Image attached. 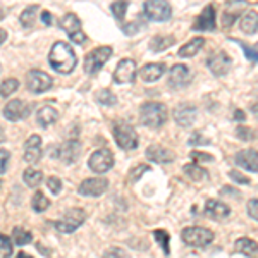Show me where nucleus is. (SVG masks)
I'll return each mask as SVG.
<instances>
[{"mask_svg":"<svg viewBox=\"0 0 258 258\" xmlns=\"http://www.w3.org/2000/svg\"><path fill=\"white\" fill-rule=\"evenodd\" d=\"M48 62L57 73L69 74L76 68V55H74L73 47L66 41H57L48 53Z\"/></svg>","mask_w":258,"mask_h":258,"instance_id":"obj_1","label":"nucleus"},{"mask_svg":"<svg viewBox=\"0 0 258 258\" xmlns=\"http://www.w3.org/2000/svg\"><path fill=\"white\" fill-rule=\"evenodd\" d=\"M169 110L164 103L160 102H147L140 109V120L143 126L157 129L167 122Z\"/></svg>","mask_w":258,"mask_h":258,"instance_id":"obj_2","label":"nucleus"},{"mask_svg":"<svg viewBox=\"0 0 258 258\" xmlns=\"http://www.w3.org/2000/svg\"><path fill=\"white\" fill-rule=\"evenodd\" d=\"M181 238L188 246L193 248H207L209 244L214 241V232L207 227H200V226H193V227H186L182 229Z\"/></svg>","mask_w":258,"mask_h":258,"instance_id":"obj_3","label":"nucleus"},{"mask_svg":"<svg viewBox=\"0 0 258 258\" xmlns=\"http://www.w3.org/2000/svg\"><path fill=\"white\" fill-rule=\"evenodd\" d=\"M50 155H53L55 159H59L60 162H64V164H74L78 159H80L81 155V143L78 140H68L64 141L62 145H57V147L50 148Z\"/></svg>","mask_w":258,"mask_h":258,"instance_id":"obj_4","label":"nucleus"},{"mask_svg":"<svg viewBox=\"0 0 258 258\" xmlns=\"http://www.w3.org/2000/svg\"><path fill=\"white\" fill-rule=\"evenodd\" d=\"M85 219L86 215L81 209H69L59 220H55V229L62 234H71L85 222Z\"/></svg>","mask_w":258,"mask_h":258,"instance_id":"obj_5","label":"nucleus"},{"mask_svg":"<svg viewBox=\"0 0 258 258\" xmlns=\"http://www.w3.org/2000/svg\"><path fill=\"white\" fill-rule=\"evenodd\" d=\"M112 57V48L110 47H98L91 50L88 55L85 57V71L88 74H97L103 66L109 62Z\"/></svg>","mask_w":258,"mask_h":258,"instance_id":"obj_6","label":"nucleus"},{"mask_svg":"<svg viewBox=\"0 0 258 258\" xmlns=\"http://www.w3.org/2000/svg\"><path fill=\"white\" fill-rule=\"evenodd\" d=\"M143 11H145V16H147L150 21H157V23L169 21L170 16H172V7H170V4L162 2V0H148V2L143 4Z\"/></svg>","mask_w":258,"mask_h":258,"instance_id":"obj_7","label":"nucleus"},{"mask_svg":"<svg viewBox=\"0 0 258 258\" xmlns=\"http://www.w3.org/2000/svg\"><path fill=\"white\" fill-rule=\"evenodd\" d=\"M114 136L117 145L122 150H135L138 147V133L129 124H115Z\"/></svg>","mask_w":258,"mask_h":258,"instance_id":"obj_8","label":"nucleus"},{"mask_svg":"<svg viewBox=\"0 0 258 258\" xmlns=\"http://www.w3.org/2000/svg\"><path fill=\"white\" fill-rule=\"evenodd\" d=\"M88 167L97 174H103L114 167V153L109 148H100L91 153Z\"/></svg>","mask_w":258,"mask_h":258,"instance_id":"obj_9","label":"nucleus"},{"mask_svg":"<svg viewBox=\"0 0 258 258\" xmlns=\"http://www.w3.org/2000/svg\"><path fill=\"white\" fill-rule=\"evenodd\" d=\"M52 85L53 80L47 73H43V71L33 69L26 74V86L33 93H45V91L52 88Z\"/></svg>","mask_w":258,"mask_h":258,"instance_id":"obj_10","label":"nucleus"},{"mask_svg":"<svg viewBox=\"0 0 258 258\" xmlns=\"http://www.w3.org/2000/svg\"><path fill=\"white\" fill-rule=\"evenodd\" d=\"M60 28L68 33V36L71 38V41H74V43H83V41L86 40V35L83 33L81 30V21L78 19L76 14H73V12H69V14H66L64 18L60 19Z\"/></svg>","mask_w":258,"mask_h":258,"instance_id":"obj_11","label":"nucleus"},{"mask_svg":"<svg viewBox=\"0 0 258 258\" xmlns=\"http://www.w3.org/2000/svg\"><path fill=\"white\" fill-rule=\"evenodd\" d=\"M107 188H109V181H107V179L90 177V179H85V181L80 184V195H83V197L98 198L105 193Z\"/></svg>","mask_w":258,"mask_h":258,"instance_id":"obj_12","label":"nucleus"},{"mask_svg":"<svg viewBox=\"0 0 258 258\" xmlns=\"http://www.w3.org/2000/svg\"><path fill=\"white\" fill-rule=\"evenodd\" d=\"M28 115H30V105L23 100L14 98L7 102L6 107H4V117L11 120V122H18L21 119H26Z\"/></svg>","mask_w":258,"mask_h":258,"instance_id":"obj_13","label":"nucleus"},{"mask_svg":"<svg viewBox=\"0 0 258 258\" xmlns=\"http://www.w3.org/2000/svg\"><path fill=\"white\" fill-rule=\"evenodd\" d=\"M191 80H193V73L184 64H176L169 73V85L172 88H184L189 85Z\"/></svg>","mask_w":258,"mask_h":258,"instance_id":"obj_14","label":"nucleus"},{"mask_svg":"<svg viewBox=\"0 0 258 258\" xmlns=\"http://www.w3.org/2000/svg\"><path fill=\"white\" fill-rule=\"evenodd\" d=\"M136 78V62L131 59H124L117 64L114 71V80L119 85H129Z\"/></svg>","mask_w":258,"mask_h":258,"instance_id":"obj_15","label":"nucleus"},{"mask_svg":"<svg viewBox=\"0 0 258 258\" xmlns=\"http://www.w3.org/2000/svg\"><path fill=\"white\" fill-rule=\"evenodd\" d=\"M231 64H232V60L226 52L214 53V55L207 60V66H209V69L215 76H226L229 73V69H231Z\"/></svg>","mask_w":258,"mask_h":258,"instance_id":"obj_16","label":"nucleus"},{"mask_svg":"<svg viewBox=\"0 0 258 258\" xmlns=\"http://www.w3.org/2000/svg\"><path fill=\"white\" fill-rule=\"evenodd\" d=\"M174 119L181 127H189L197 120V107L189 105V103H182V105L176 107L174 110Z\"/></svg>","mask_w":258,"mask_h":258,"instance_id":"obj_17","label":"nucleus"},{"mask_svg":"<svg viewBox=\"0 0 258 258\" xmlns=\"http://www.w3.org/2000/svg\"><path fill=\"white\" fill-rule=\"evenodd\" d=\"M145 155H147L148 160L155 162V164H170V162H174V159H176L172 150L160 147V145H152V147H148Z\"/></svg>","mask_w":258,"mask_h":258,"instance_id":"obj_18","label":"nucleus"},{"mask_svg":"<svg viewBox=\"0 0 258 258\" xmlns=\"http://www.w3.org/2000/svg\"><path fill=\"white\" fill-rule=\"evenodd\" d=\"M195 31H214L215 30V9L212 4L202 11V14L198 16L197 23L193 26Z\"/></svg>","mask_w":258,"mask_h":258,"instance_id":"obj_19","label":"nucleus"},{"mask_svg":"<svg viewBox=\"0 0 258 258\" xmlns=\"http://www.w3.org/2000/svg\"><path fill=\"white\" fill-rule=\"evenodd\" d=\"M41 159V138L38 135H33L24 143V160L28 164H36Z\"/></svg>","mask_w":258,"mask_h":258,"instance_id":"obj_20","label":"nucleus"},{"mask_svg":"<svg viewBox=\"0 0 258 258\" xmlns=\"http://www.w3.org/2000/svg\"><path fill=\"white\" fill-rule=\"evenodd\" d=\"M236 164L244 170L258 174V152L256 150H243L236 155Z\"/></svg>","mask_w":258,"mask_h":258,"instance_id":"obj_21","label":"nucleus"},{"mask_svg":"<svg viewBox=\"0 0 258 258\" xmlns=\"http://www.w3.org/2000/svg\"><path fill=\"white\" fill-rule=\"evenodd\" d=\"M205 214L214 220H224L231 215V209L219 200H209L205 205Z\"/></svg>","mask_w":258,"mask_h":258,"instance_id":"obj_22","label":"nucleus"},{"mask_svg":"<svg viewBox=\"0 0 258 258\" xmlns=\"http://www.w3.org/2000/svg\"><path fill=\"white\" fill-rule=\"evenodd\" d=\"M164 73H165V64L162 62V64H147V66H143L140 71V76H141V80L143 81H147V83H153V81H157V80H160L162 76H164Z\"/></svg>","mask_w":258,"mask_h":258,"instance_id":"obj_23","label":"nucleus"},{"mask_svg":"<svg viewBox=\"0 0 258 258\" xmlns=\"http://www.w3.org/2000/svg\"><path fill=\"white\" fill-rule=\"evenodd\" d=\"M57 119H59V112L50 105L41 107V109L38 110V114H36V122H38L41 127L52 126L53 122H57Z\"/></svg>","mask_w":258,"mask_h":258,"instance_id":"obj_24","label":"nucleus"},{"mask_svg":"<svg viewBox=\"0 0 258 258\" xmlns=\"http://www.w3.org/2000/svg\"><path fill=\"white\" fill-rule=\"evenodd\" d=\"M234 249L244 256L255 258L258 255V243L253 239H249V238H239L238 241H236Z\"/></svg>","mask_w":258,"mask_h":258,"instance_id":"obj_25","label":"nucleus"},{"mask_svg":"<svg viewBox=\"0 0 258 258\" xmlns=\"http://www.w3.org/2000/svg\"><path fill=\"white\" fill-rule=\"evenodd\" d=\"M241 31L244 35H255L258 31V12L256 11H248L241 18Z\"/></svg>","mask_w":258,"mask_h":258,"instance_id":"obj_26","label":"nucleus"},{"mask_svg":"<svg viewBox=\"0 0 258 258\" xmlns=\"http://www.w3.org/2000/svg\"><path fill=\"white\" fill-rule=\"evenodd\" d=\"M203 43H205V40L202 38V36H197V38H193L191 41H188L186 45H182L181 48H179V57H182V59H189V57L197 55L198 50L203 47Z\"/></svg>","mask_w":258,"mask_h":258,"instance_id":"obj_27","label":"nucleus"},{"mask_svg":"<svg viewBox=\"0 0 258 258\" xmlns=\"http://www.w3.org/2000/svg\"><path fill=\"white\" fill-rule=\"evenodd\" d=\"M176 43V38L170 35H157L153 36L152 41H150V48L153 50V52H162V50H167L169 47H172V45Z\"/></svg>","mask_w":258,"mask_h":258,"instance_id":"obj_28","label":"nucleus"},{"mask_svg":"<svg viewBox=\"0 0 258 258\" xmlns=\"http://www.w3.org/2000/svg\"><path fill=\"white\" fill-rule=\"evenodd\" d=\"M184 174L188 176L191 181H207L209 179V172H207L203 167H200V165L197 164H188V165H184Z\"/></svg>","mask_w":258,"mask_h":258,"instance_id":"obj_29","label":"nucleus"},{"mask_svg":"<svg viewBox=\"0 0 258 258\" xmlns=\"http://www.w3.org/2000/svg\"><path fill=\"white\" fill-rule=\"evenodd\" d=\"M23 179H24V182H26V186H30V188H38L40 182L43 181V174H41V170H36V169H26L23 174Z\"/></svg>","mask_w":258,"mask_h":258,"instance_id":"obj_30","label":"nucleus"},{"mask_svg":"<svg viewBox=\"0 0 258 258\" xmlns=\"http://www.w3.org/2000/svg\"><path fill=\"white\" fill-rule=\"evenodd\" d=\"M36 12H38V7L36 6H30V7H26L23 12H21V24H23L26 30H30V28H33V24H35V21H36Z\"/></svg>","mask_w":258,"mask_h":258,"instance_id":"obj_31","label":"nucleus"},{"mask_svg":"<svg viewBox=\"0 0 258 258\" xmlns=\"http://www.w3.org/2000/svg\"><path fill=\"white\" fill-rule=\"evenodd\" d=\"M95 98H97V102L100 103V105H105V107H112V105L117 103V97H115V95L107 88L98 90L97 95H95Z\"/></svg>","mask_w":258,"mask_h":258,"instance_id":"obj_32","label":"nucleus"},{"mask_svg":"<svg viewBox=\"0 0 258 258\" xmlns=\"http://www.w3.org/2000/svg\"><path fill=\"white\" fill-rule=\"evenodd\" d=\"M19 88V81L16 78H9V80H4L0 83V97L2 98H7L11 97L12 93H16Z\"/></svg>","mask_w":258,"mask_h":258,"instance_id":"obj_33","label":"nucleus"},{"mask_svg":"<svg viewBox=\"0 0 258 258\" xmlns=\"http://www.w3.org/2000/svg\"><path fill=\"white\" fill-rule=\"evenodd\" d=\"M31 207H33V210L35 212H45L50 207V200L45 197L41 191H36L35 195H33V200H31Z\"/></svg>","mask_w":258,"mask_h":258,"instance_id":"obj_34","label":"nucleus"},{"mask_svg":"<svg viewBox=\"0 0 258 258\" xmlns=\"http://www.w3.org/2000/svg\"><path fill=\"white\" fill-rule=\"evenodd\" d=\"M12 239L18 246H24V244H30L33 241V234L30 231H24L23 227H16L12 232Z\"/></svg>","mask_w":258,"mask_h":258,"instance_id":"obj_35","label":"nucleus"},{"mask_svg":"<svg viewBox=\"0 0 258 258\" xmlns=\"http://www.w3.org/2000/svg\"><path fill=\"white\" fill-rule=\"evenodd\" d=\"M153 236H155L157 243L160 244L162 249H164L165 255H169V241H170V236L167 231H164V229H157L155 232H153Z\"/></svg>","mask_w":258,"mask_h":258,"instance_id":"obj_36","label":"nucleus"},{"mask_svg":"<svg viewBox=\"0 0 258 258\" xmlns=\"http://www.w3.org/2000/svg\"><path fill=\"white\" fill-rule=\"evenodd\" d=\"M12 253V244L7 236L0 234V258H9Z\"/></svg>","mask_w":258,"mask_h":258,"instance_id":"obj_37","label":"nucleus"},{"mask_svg":"<svg viewBox=\"0 0 258 258\" xmlns=\"http://www.w3.org/2000/svg\"><path fill=\"white\" fill-rule=\"evenodd\" d=\"M127 7H129V4H127V2H114V4L110 6V9H112V12H114L115 18H117L119 21H122V19H124V16H126Z\"/></svg>","mask_w":258,"mask_h":258,"instance_id":"obj_38","label":"nucleus"},{"mask_svg":"<svg viewBox=\"0 0 258 258\" xmlns=\"http://www.w3.org/2000/svg\"><path fill=\"white\" fill-rule=\"evenodd\" d=\"M103 258H131V256H129V253L126 251V249L112 246L103 253Z\"/></svg>","mask_w":258,"mask_h":258,"instance_id":"obj_39","label":"nucleus"},{"mask_svg":"<svg viewBox=\"0 0 258 258\" xmlns=\"http://www.w3.org/2000/svg\"><path fill=\"white\" fill-rule=\"evenodd\" d=\"M188 143L191 145V147H200V145H209L210 143V140H207L205 136L202 135V133H193V135L189 136V140H188Z\"/></svg>","mask_w":258,"mask_h":258,"instance_id":"obj_40","label":"nucleus"},{"mask_svg":"<svg viewBox=\"0 0 258 258\" xmlns=\"http://www.w3.org/2000/svg\"><path fill=\"white\" fill-rule=\"evenodd\" d=\"M236 135H238L239 138L244 140V141H251L253 138H255V131H253V129H249L248 126H239L238 131H236Z\"/></svg>","mask_w":258,"mask_h":258,"instance_id":"obj_41","label":"nucleus"},{"mask_svg":"<svg viewBox=\"0 0 258 258\" xmlns=\"http://www.w3.org/2000/svg\"><path fill=\"white\" fill-rule=\"evenodd\" d=\"M11 153L7 150H0V174H6L7 167H9Z\"/></svg>","mask_w":258,"mask_h":258,"instance_id":"obj_42","label":"nucleus"},{"mask_svg":"<svg viewBox=\"0 0 258 258\" xmlns=\"http://www.w3.org/2000/svg\"><path fill=\"white\" fill-rule=\"evenodd\" d=\"M47 186H48V189L52 191V195H59L62 189V181L59 177H50L47 181Z\"/></svg>","mask_w":258,"mask_h":258,"instance_id":"obj_43","label":"nucleus"},{"mask_svg":"<svg viewBox=\"0 0 258 258\" xmlns=\"http://www.w3.org/2000/svg\"><path fill=\"white\" fill-rule=\"evenodd\" d=\"M229 177H231L232 181L238 182V184H249V182H251L244 174H241L239 170H231V172H229Z\"/></svg>","mask_w":258,"mask_h":258,"instance_id":"obj_44","label":"nucleus"},{"mask_svg":"<svg viewBox=\"0 0 258 258\" xmlns=\"http://www.w3.org/2000/svg\"><path fill=\"white\" fill-rule=\"evenodd\" d=\"M236 43H239L241 45V48L246 52V55L249 57V60H255V62H258V50H253L249 45H246V43H243V41H239V40H236Z\"/></svg>","mask_w":258,"mask_h":258,"instance_id":"obj_45","label":"nucleus"},{"mask_svg":"<svg viewBox=\"0 0 258 258\" xmlns=\"http://www.w3.org/2000/svg\"><path fill=\"white\" fill-rule=\"evenodd\" d=\"M248 214L251 219L258 220V198H251L248 202Z\"/></svg>","mask_w":258,"mask_h":258,"instance_id":"obj_46","label":"nucleus"},{"mask_svg":"<svg viewBox=\"0 0 258 258\" xmlns=\"http://www.w3.org/2000/svg\"><path fill=\"white\" fill-rule=\"evenodd\" d=\"M236 18H238V12H229L226 11L224 12V16H222V26L224 28H229V26H232L234 24V21H236Z\"/></svg>","mask_w":258,"mask_h":258,"instance_id":"obj_47","label":"nucleus"},{"mask_svg":"<svg viewBox=\"0 0 258 258\" xmlns=\"http://www.w3.org/2000/svg\"><path fill=\"white\" fill-rule=\"evenodd\" d=\"M191 159L197 162H214V157L209 153H202V152H191Z\"/></svg>","mask_w":258,"mask_h":258,"instance_id":"obj_48","label":"nucleus"},{"mask_svg":"<svg viewBox=\"0 0 258 258\" xmlns=\"http://www.w3.org/2000/svg\"><path fill=\"white\" fill-rule=\"evenodd\" d=\"M147 169H148L147 165H138V170H136V172H135V170H133V172H131V177H129V179H131V182L138 181V179H140V176H141V174H143V172H145V170H147Z\"/></svg>","mask_w":258,"mask_h":258,"instance_id":"obj_49","label":"nucleus"},{"mask_svg":"<svg viewBox=\"0 0 258 258\" xmlns=\"http://www.w3.org/2000/svg\"><path fill=\"white\" fill-rule=\"evenodd\" d=\"M41 21H43L45 24H52L53 18H52V14H50L48 11H43V12H41Z\"/></svg>","mask_w":258,"mask_h":258,"instance_id":"obj_50","label":"nucleus"},{"mask_svg":"<svg viewBox=\"0 0 258 258\" xmlns=\"http://www.w3.org/2000/svg\"><path fill=\"white\" fill-rule=\"evenodd\" d=\"M222 193H227V197H231V195H232V197H238L239 191L238 189H232V188H224Z\"/></svg>","mask_w":258,"mask_h":258,"instance_id":"obj_51","label":"nucleus"},{"mask_svg":"<svg viewBox=\"0 0 258 258\" xmlns=\"http://www.w3.org/2000/svg\"><path fill=\"white\" fill-rule=\"evenodd\" d=\"M234 119H238V120H244V119H246V115H244V112H243V110H236Z\"/></svg>","mask_w":258,"mask_h":258,"instance_id":"obj_52","label":"nucleus"},{"mask_svg":"<svg viewBox=\"0 0 258 258\" xmlns=\"http://www.w3.org/2000/svg\"><path fill=\"white\" fill-rule=\"evenodd\" d=\"M6 38H7V31H6V30H2V28H0V45H2L4 41H6Z\"/></svg>","mask_w":258,"mask_h":258,"instance_id":"obj_53","label":"nucleus"},{"mask_svg":"<svg viewBox=\"0 0 258 258\" xmlns=\"http://www.w3.org/2000/svg\"><path fill=\"white\" fill-rule=\"evenodd\" d=\"M251 112L255 114V117L258 119V103H253V105H251Z\"/></svg>","mask_w":258,"mask_h":258,"instance_id":"obj_54","label":"nucleus"},{"mask_svg":"<svg viewBox=\"0 0 258 258\" xmlns=\"http://www.w3.org/2000/svg\"><path fill=\"white\" fill-rule=\"evenodd\" d=\"M4 141H6V133H4L2 126H0V143H4Z\"/></svg>","mask_w":258,"mask_h":258,"instance_id":"obj_55","label":"nucleus"},{"mask_svg":"<svg viewBox=\"0 0 258 258\" xmlns=\"http://www.w3.org/2000/svg\"><path fill=\"white\" fill-rule=\"evenodd\" d=\"M0 73H2V66H0Z\"/></svg>","mask_w":258,"mask_h":258,"instance_id":"obj_56","label":"nucleus"}]
</instances>
